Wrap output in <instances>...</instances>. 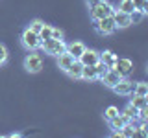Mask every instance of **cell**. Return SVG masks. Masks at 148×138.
Returning <instances> with one entry per match:
<instances>
[{
  "label": "cell",
  "instance_id": "5bb4252c",
  "mask_svg": "<svg viewBox=\"0 0 148 138\" xmlns=\"http://www.w3.org/2000/svg\"><path fill=\"white\" fill-rule=\"evenodd\" d=\"M80 79H83V81H96L98 79V77H96V70H95L92 64H83Z\"/></svg>",
  "mask_w": 148,
  "mask_h": 138
},
{
  "label": "cell",
  "instance_id": "7c38bea8",
  "mask_svg": "<svg viewBox=\"0 0 148 138\" xmlns=\"http://www.w3.org/2000/svg\"><path fill=\"white\" fill-rule=\"evenodd\" d=\"M120 114H122L124 118L128 120V122H132V123H135V122H139L137 120V114H139V109L137 107H133L132 103H128L126 107H124L122 110H120Z\"/></svg>",
  "mask_w": 148,
  "mask_h": 138
},
{
  "label": "cell",
  "instance_id": "8992f818",
  "mask_svg": "<svg viewBox=\"0 0 148 138\" xmlns=\"http://www.w3.org/2000/svg\"><path fill=\"white\" fill-rule=\"evenodd\" d=\"M113 70H117L122 77H126L128 74L133 70V63L126 57H117L115 59V64H113Z\"/></svg>",
  "mask_w": 148,
  "mask_h": 138
},
{
  "label": "cell",
  "instance_id": "ac0fdd59",
  "mask_svg": "<svg viewBox=\"0 0 148 138\" xmlns=\"http://www.w3.org/2000/svg\"><path fill=\"white\" fill-rule=\"evenodd\" d=\"M132 96V99H130V103L133 105V107L137 109H143V107H148V96H139V94H130Z\"/></svg>",
  "mask_w": 148,
  "mask_h": 138
},
{
  "label": "cell",
  "instance_id": "7a4b0ae2",
  "mask_svg": "<svg viewBox=\"0 0 148 138\" xmlns=\"http://www.w3.org/2000/svg\"><path fill=\"white\" fill-rule=\"evenodd\" d=\"M21 43L28 52H35L41 46V37H39V33L32 31L30 28H24V31H22V35H21Z\"/></svg>",
  "mask_w": 148,
  "mask_h": 138
},
{
  "label": "cell",
  "instance_id": "8fae6325",
  "mask_svg": "<svg viewBox=\"0 0 148 138\" xmlns=\"http://www.w3.org/2000/svg\"><path fill=\"white\" fill-rule=\"evenodd\" d=\"M82 68H83V64L78 61V59H74V61L71 63V66L65 70V74H67L69 77H72V79H80V76H82Z\"/></svg>",
  "mask_w": 148,
  "mask_h": 138
},
{
  "label": "cell",
  "instance_id": "484cf974",
  "mask_svg": "<svg viewBox=\"0 0 148 138\" xmlns=\"http://www.w3.org/2000/svg\"><path fill=\"white\" fill-rule=\"evenodd\" d=\"M133 7L135 9H141V11H148V0H132Z\"/></svg>",
  "mask_w": 148,
  "mask_h": 138
},
{
  "label": "cell",
  "instance_id": "83f0119b",
  "mask_svg": "<svg viewBox=\"0 0 148 138\" xmlns=\"http://www.w3.org/2000/svg\"><path fill=\"white\" fill-rule=\"evenodd\" d=\"M6 61H8V50L4 44H0V66L6 64Z\"/></svg>",
  "mask_w": 148,
  "mask_h": 138
},
{
  "label": "cell",
  "instance_id": "3957f363",
  "mask_svg": "<svg viewBox=\"0 0 148 138\" xmlns=\"http://www.w3.org/2000/svg\"><path fill=\"white\" fill-rule=\"evenodd\" d=\"M92 28H95L100 35H111L115 30H117L115 20H113V15H108V17H102V18L92 20Z\"/></svg>",
  "mask_w": 148,
  "mask_h": 138
},
{
  "label": "cell",
  "instance_id": "d4e9b609",
  "mask_svg": "<svg viewBox=\"0 0 148 138\" xmlns=\"http://www.w3.org/2000/svg\"><path fill=\"white\" fill-rule=\"evenodd\" d=\"M119 114V109L115 107V105H111V107H108L104 110V118H106V122H108V120H111L113 116H117Z\"/></svg>",
  "mask_w": 148,
  "mask_h": 138
},
{
  "label": "cell",
  "instance_id": "4316f807",
  "mask_svg": "<svg viewBox=\"0 0 148 138\" xmlns=\"http://www.w3.org/2000/svg\"><path fill=\"white\" fill-rule=\"evenodd\" d=\"M43 26H45V22H43V20H39V18H35V20H32V22H30V26H28V28H30L32 31H35V33H39Z\"/></svg>",
  "mask_w": 148,
  "mask_h": 138
},
{
  "label": "cell",
  "instance_id": "d6986e66",
  "mask_svg": "<svg viewBox=\"0 0 148 138\" xmlns=\"http://www.w3.org/2000/svg\"><path fill=\"white\" fill-rule=\"evenodd\" d=\"M120 135H122L124 138H133L135 136V123H132V122L124 123L122 129H120Z\"/></svg>",
  "mask_w": 148,
  "mask_h": 138
},
{
  "label": "cell",
  "instance_id": "ffe728a7",
  "mask_svg": "<svg viewBox=\"0 0 148 138\" xmlns=\"http://www.w3.org/2000/svg\"><path fill=\"white\" fill-rule=\"evenodd\" d=\"M133 94H139V96H148V85L145 81H139L133 85Z\"/></svg>",
  "mask_w": 148,
  "mask_h": 138
},
{
  "label": "cell",
  "instance_id": "f1b7e54d",
  "mask_svg": "<svg viewBox=\"0 0 148 138\" xmlns=\"http://www.w3.org/2000/svg\"><path fill=\"white\" fill-rule=\"evenodd\" d=\"M50 39H63V31L58 30V28H52V37Z\"/></svg>",
  "mask_w": 148,
  "mask_h": 138
},
{
  "label": "cell",
  "instance_id": "277c9868",
  "mask_svg": "<svg viewBox=\"0 0 148 138\" xmlns=\"http://www.w3.org/2000/svg\"><path fill=\"white\" fill-rule=\"evenodd\" d=\"M115 7L111 6L108 0H104V2L96 4V6H91L89 7V15L92 20H96V18H102V17H108V15H113Z\"/></svg>",
  "mask_w": 148,
  "mask_h": 138
},
{
  "label": "cell",
  "instance_id": "9c48e42d",
  "mask_svg": "<svg viewBox=\"0 0 148 138\" xmlns=\"http://www.w3.org/2000/svg\"><path fill=\"white\" fill-rule=\"evenodd\" d=\"M113 20H115V26H117L119 30H124V28L132 26L130 15H128V13H122V11H119V9H115V11H113Z\"/></svg>",
  "mask_w": 148,
  "mask_h": 138
},
{
  "label": "cell",
  "instance_id": "cb8c5ba5",
  "mask_svg": "<svg viewBox=\"0 0 148 138\" xmlns=\"http://www.w3.org/2000/svg\"><path fill=\"white\" fill-rule=\"evenodd\" d=\"M92 66H95V70H96V77H98V79H100V77H102V76H104L106 72L109 70V68L106 66V64L102 63V61H96L95 64H92Z\"/></svg>",
  "mask_w": 148,
  "mask_h": 138
},
{
  "label": "cell",
  "instance_id": "2e32d148",
  "mask_svg": "<svg viewBox=\"0 0 148 138\" xmlns=\"http://www.w3.org/2000/svg\"><path fill=\"white\" fill-rule=\"evenodd\" d=\"M108 123H109V127H111V131H120L122 129L124 123H128V120L122 116V114H117V116H113L111 120H108Z\"/></svg>",
  "mask_w": 148,
  "mask_h": 138
},
{
  "label": "cell",
  "instance_id": "52a82bcc",
  "mask_svg": "<svg viewBox=\"0 0 148 138\" xmlns=\"http://www.w3.org/2000/svg\"><path fill=\"white\" fill-rule=\"evenodd\" d=\"M133 85H135L133 81H130V79H126V77H122V79H120L111 90H113L115 94H119V96H130V94L133 92Z\"/></svg>",
  "mask_w": 148,
  "mask_h": 138
},
{
  "label": "cell",
  "instance_id": "9a60e30c",
  "mask_svg": "<svg viewBox=\"0 0 148 138\" xmlns=\"http://www.w3.org/2000/svg\"><path fill=\"white\" fill-rule=\"evenodd\" d=\"M74 61V57L69 52H63V53H59L58 55V66H59V70H67L69 66H71V63Z\"/></svg>",
  "mask_w": 148,
  "mask_h": 138
},
{
  "label": "cell",
  "instance_id": "6da1fadb",
  "mask_svg": "<svg viewBox=\"0 0 148 138\" xmlns=\"http://www.w3.org/2000/svg\"><path fill=\"white\" fill-rule=\"evenodd\" d=\"M39 48L43 50L45 53L58 57L59 53L65 52V48H67V43H65L63 39H46V41H43V43H41Z\"/></svg>",
  "mask_w": 148,
  "mask_h": 138
},
{
  "label": "cell",
  "instance_id": "30bf717a",
  "mask_svg": "<svg viewBox=\"0 0 148 138\" xmlns=\"http://www.w3.org/2000/svg\"><path fill=\"white\" fill-rule=\"evenodd\" d=\"M78 61L82 64H95L96 61H100V52H96V50H83V53L78 57Z\"/></svg>",
  "mask_w": 148,
  "mask_h": 138
},
{
  "label": "cell",
  "instance_id": "ba28073f",
  "mask_svg": "<svg viewBox=\"0 0 148 138\" xmlns=\"http://www.w3.org/2000/svg\"><path fill=\"white\" fill-rule=\"evenodd\" d=\"M120 79H122V76H120V74H119L117 70H113V68H109V70H108V72L104 74V76L100 77V81L104 83V85L108 87V89H113V87L117 85V83H119Z\"/></svg>",
  "mask_w": 148,
  "mask_h": 138
},
{
  "label": "cell",
  "instance_id": "5b68a950",
  "mask_svg": "<svg viewBox=\"0 0 148 138\" xmlns=\"http://www.w3.org/2000/svg\"><path fill=\"white\" fill-rule=\"evenodd\" d=\"M24 70L30 74H37L43 70V59L39 53H28L24 57Z\"/></svg>",
  "mask_w": 148,
  "mask_h": 138
},
{
  "label": "cell",
  "instance_id": "f546056e",
  "mask_svg": "<svg viewBox=\"0 0 148 138\" xmlns=\"http://www.w3.org/2000/svg\"><path fill=\"white\" fill-rule=\"evenodd\" d=\"M100 2H104V0H87V6H96V4H100Z\"/></svg>",
  "mask_w": 148,
  "mask_h": 138
},
{
  "label": "cell",
  "instance_id": "7402d4cb",
  "mask_svg": "<svg viewBox=\"0 0 148 138\" xmlns=\"http://www.w3.org/2000/svg\"><path fill=\"white\" fill-rule=\"evenodd\" d=\"M146 13L145 11H141V9H133L132 13H130V20H132V24H139V22L145 18Z\"/></svg>",
  "mask_w": 148,
  "mask_h": 138
},
{
  "label": "cell",
  "instance_id": "4fadbf2b",
  "mask_svg": "<svg viewBox=\"0 0 148 138\" xmlns=\"http://www.w3.org/2000/svg\"><path fill=\"white\" fill-rule=\"evenodd\" d=\"M83 50H85V44L83 43H69L67 48H65V52H69L74 59H78L83 53Z\"/></svg>",
  "mask_w": 148,
  "mask_h": 138
},
{
  "label": "cell",
  "instance_id": "44dd1931",
  "mask_svg": "<svg viewBox=\"0 0 148 138\" xmlns=\"http://www.w3.org/2000/svg\"><path fill=\"white\" fill-rule=\"evenodd\" d=\"M117 9H119V11H122V13H128V15H130V13H132L135 7H133L132 0H120V2H119V7H117Z\"/></svg>",
  "mask_w": 148,
  "mask_h": 138
},
{
  "label": "cell",
  "instance_id": "603a6c76",
  "mask_svg": "<svg viewBox=\"0 0 148 138\" xmlns=\"http://www.w3.org/2000/svg\"><path fill=\"white\" fill-rule=\"evenodd\" d=\"M39 37H41V43L46 41V39H50V37H52V26L45 24L43 28H41V31H39Z\"/></svg>",
  "mask_w": 148,
  "mask_h": 138
},
{
  "label": "cell",
  "instance_id": "e0dca14e",
  "mask_svg": "<svg viewBox=\"0 0 148 138\" xmlns=\"http://www.w3.org/2000/svg\"><path fill=\"white\" fill-rule=\"evenodd\" d=\"M115 59H117V55H115L111 50H104V52H100V61L106 64L108 68H113L115 64Z\"/></svg>",
  "mask_w": 148,
  "mask_h": 138
}]
</instances>
